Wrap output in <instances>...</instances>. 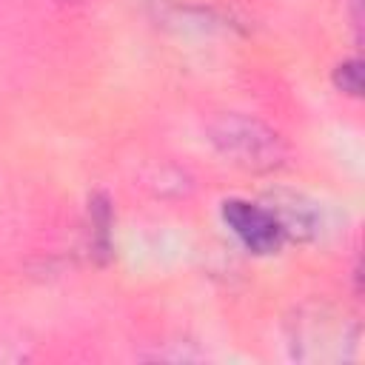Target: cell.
Here are the masks:
<instances>
[{
  "label": "cell",
  "instance_id": "1",
  "mask_svg": "<svg viewBox=\"0 0 365 365\" xmlns=\"http://www.w3.org/2000/svg\"><path fill=\"white\" fill-rule=\"evenodd\" d=\"M208 140L214 148L240 168L248 171H271L282 165L285 145L277 131L265 123L245 117V114H222L208 125Z\"/></svg>",
  "mask_w": 365,
  "mask_h": 365
},
{
  "label": "cell",
  "instance_id": "2",
  "mask_svg": "<svg viewBox=\"0 0 365 365\" xmlns=\"http://www.w3.org/2000/svg\"><path fill=\"white\" fill-rule=\"evenodd\" d=\"M294 354L299 359H319V362H339L348 359L356 348V328L342 314H314L299 319L294 331Z\"/></svg>",
  "mask_w": 365,
  "mask_h": 365
},
{
  "label": "cell",
  "instance_id": "3",
  "mask_svg": "<svg viewBox=\"0 0 365 365\" xmlns=\"http://www.w3.org/2000/svg\"><path fill=\"white\" fill-rule=\"evenodd\" d=\"M222 222L251 254H277L285 245L282 228L265 202L231 197L222 202Z\"/></svg>",
  "mask_w": 365,
  "mask_h": 365
},
{
  "label": "cell",
  "instance_id": "4",
  "mask_svg": "<svg viewBox=\"0 0 365 365\" xmlns=\"http://www.w3.org/2000/svg\"><path fill=\"white\" fill-rule=\"evenodd\" d=\"M268 211L274 214V220L279 222L282 228V237L285 242L294 240V242H308L319 234L322 228V211L317 208L314 200L302 197V194H294V191H277L268 197Z\"/></svg>",
  "mask_w": 365,
  "mask_h": 365
},
{
  "label": "cell",
  "instance_id": "5",
  "mask_svg": "<svg viewBox=\"0 0 365 365\" xmlns=\"http://www.w3.org/2000/svg\"><path fill=\"white\" fill-rule=\"evenodd\" d=\"M91 225H94V231H91L94 254H108V248H111V242H108V237H111V211H108V202L103 197H97L91 202Z\"/></svg>",
  "mask_w": 365,
  "mask_h": 365
},
{
  "label": "cell",
  "instance_id": "6",
  "mask_svg": "<svg viewBox=\"0 0 365 365\" xmlns=\"http://www.w3.org/2000/svg\"><path fill=\"white\" fill-rule=\"evenodd\" d=\"M334 86H336L339 91L351 94V97H359V91H362V66H359L356 57L342 60V63L334 68Z\"/></svg>",
  "mask_w": 365,
  "mask_h": 365
}]
</instances>
